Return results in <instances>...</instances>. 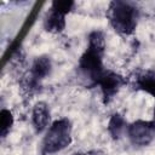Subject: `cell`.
I'll list each match as a JSON object with an SVG mask.
<instances>
[{"mask_svg": "<svg viewBox=\"0 0 155 155\" xmlns=\"http://www.w3.org/2000/svg\"><path fill=\"white\" fill-rule=\"evenodd\" d=\"M127 137L133 145L145 147L155 138V124L154 121L137 120L127 126Z\"/></svg>", "mask_w": 155, "mask_h": 155, "instance_id": "4", "label": "cell"}, {"mask_svg": "<svg viewBox=\"0 0 155 155\" xmlns=\"http://www.w3.org/2000/svg\"><path fill=\"white\" fill-rule=\"evenodd\" d=\"M51 69H52V63L48 56L36 57L31 64L29 75L27 78V87H29L30 90L38 88L41 81L50 75Z\"/></svg>", "mask_w": 155, "mask_h": 155, "instance_id": "5", "label": "cell"}, {"mask_svg": "<svg viewBox=\"0 0 155 155\" xmlns=\"http://www.w3.org/2000/svg\"><path fill=\"white\" fill-rule=\"evenodd\" d=\"M71 143V122L68 119H59L53 121L42 139L41 154L48 155L54 154Z\"/></svg>", "mask_w": 155, "mask_h": 155, "instance_id": "3", "label": "cell"}, {"mask_svg": "<svg viewBox=\"0 0 155 155\" xmlns=\"http://www.w3.org/2000/svg\"><path fill=\"white\" fill-rule=\"evenodd\" d=\"M75 155H98V154H94V153H79V154H75Z\"/></svg>", "mask_w": 155, "mask_h": 155, "instance_id": "13", "label": "cell"}, {"mask_svg": "<svg viewBox=\"0 0 155 155\" xmlns=\"http://www.w3.org/2000/svg\"><path fill=\"white\" fill-rule=\"evenodd\" d=\"M110 25L121 35H131L134 33L138 23V8L128 1H111L107 12Z\"/></svg>", "mask_w": 155, "mask_h": 155, "instance_id": "2", "label": "cell"}, {"mask_svg": "<svg viewBox=\"0 0 155 155\" xmlns=\"http://www.w3.org/2000/svg\"><path fill=\"white\" fill-rule=\"evenodd\" d=\"M125 84H126L125 78H122L121 75H119L114 71L105 70V73L103 74V76L101 78V80L97 84L101 87L104 103H109Z\"/></svg>", "mask_w": 155, "mask_h": 155, "instance_id": "6", "label": "cell"}, {"mask_svg": "<svg viewBox=\"0 0 155 155\" xmlns=\"http://www.w3.org/2000/svg\"><path fill=\"white\" fill-rule=\"evenodd\" d=\"M105 50L104 34L94 30L88 35V45L86 51L79 59V69L81 74L94 84H98L105 73L103 65V54Z\"/></svg>", "mask_w": 155, "mask_h": 155, "instance_id": "1", "label": "cell"}, {"mask_svg": "<svg viewBox=\"0 0 155 155\" xmlns=\"http://www.w3.org/2000/svg\"><path fill=\"white\" fill-rule=\"evenodd\" d=\"M136 86L137 88L145 91L147 93L151 94L155 98V73L150 70H145L140 73L136 78ZM154 124H155V110H154Z\"/></svg>", "mask_w": 155, "mask_h": 155, "instance_id": "9", "label": "cell"}, {"mask_svg": "<svg viewBox=\"0 0 155 155\" xmlns=\"http://www.w3.org/2000/svg\"><path fill=\"white\" fill-rule=\"evenodd\" d=\"M44 28L48 33H62L65 28V15L51 7V10L46 13L44 19Z\"/></svg>", "mask_w": 155, "mask_h": 155, "instance_id": "8", "label": "cell"}, {"mask_svg": "<svg viewBox=\"0 0 155 155\" xmlns=\"http://www.w3.org/2000/svg\"><path fill=\"white\" fill-rule=\"evenodd\" d=\"M31 121L36 132H42L48 128L50 124V110L45 102H38L31 113Z\"/></svg>", "mask_w": 155, "mask_h": 155, "instance_id": "7", "label": "cell"}, {"mask_svg": "<svg viewBox=\"0 0 155 155\" xmlns=\"http://www.w3.org/2000/svg\"><path fill=\"white\" fill-rule=\"evenodd\" d=\"M13 125V115L10 110L2 109L0 111V133L1 137L5 138L6 134L10 132L11 127Z\"/></svg>", "mask_w": 155, "mask_h": 155, "instance_id": "11", "label": "cell"}, {"mask_svg": "<svg viewBox=\"0 0 155 155\" xmlns=\"http://www.w3.org/2000/svg\"><path fill=\"white\" fill-rule=\"evenodd\" d=\"M125 130H127L125 119L117 113L113 114L109 120V124H108V132L110 133V136L114 139H119L122 136Z\"/></svg>", "mask_w": 155, "mask_h": 155, "instance_id": "10", "label": "cell"}, {"mask_svg": "<svg viewBox=\"0 0 155 155\" xmlns=\"http://www.w3.org/2000/svg\"><path fill=\"white\" fill-rule=\"evenodd\" d=\"M74 5L75 4L71 0H54V1H52L51 7L56 8L57 11H59V12H62L64 15H67L73 10Z\"/></svg>", "mask_w": 155, "mask_h": 155, "instance_id": "12", "label": "cell"}]
</instances>
